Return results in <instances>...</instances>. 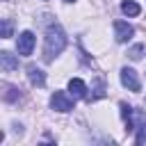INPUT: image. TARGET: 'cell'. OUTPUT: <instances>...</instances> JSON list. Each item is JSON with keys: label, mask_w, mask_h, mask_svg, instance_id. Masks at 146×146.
<instances>
[{"label": "cell", "mask_w": 146, "mask_h": 146, "mask_svg": "<svg viewBox=\"0 0 146 146\" xmlns=\"http://www.w3.org/2000/svg\"><path fill=\"white\" fill-rule=\"evenodd\" d=\"M0 66H2V71H14V68H18V57L5 50V52H0Z\"/></svg>", "instance_id": "ba28073f"}, {"label": "cell", "mask_w": 146, "mask_h": 146, "mask_svg": "<svg viewBox=\"0 0 146 146\" xmlns=\"http://www.w3.org/2000/svg\"><path fill=\"white\" fill-rule=\"evenodd\" d=\"M73 103H75V98L71 94H66V91H55L50 96V107L57 110V112H71Z\"/></svg>", "instance_id": "3957f363"}, {"label": "cell", "mask_w": 146, "mask_h": 146, "mask_svg": "<svg viewBox=\"0 0 146 146\" xmlns=\"http://www.w3.org/2000/svg\"><path fill=\"white\" fill-rule=\"evenodd\" d=\"M141 52H144V46H141V43H137V46H132V48L128 50L130 59H141Z\"/></svg>", "instance_id": "4fadbf2b"}, {"label": "cell", "mask_w": 146, "mask_h": 146, "mask_svg": "<svg viewBox=\"0 0 146 146\" xmlns=\"http://www.w3.org/2000/svg\"><path fill=\"white\" fill-rule=\"evenodd\" d=\"M16 48H18V55H32V50H34V34L32 32H23L21 36H18V43H16Z\"/></svg>", "instance_id": "5b68a950"}, {"label": "cell", "mask_w": 146, "mask_h": 146, "mask_svg": "<svg viewBox=\"0 0 146 146\" xmlns=\"http://www.w3.org/2000/svg\"><path fill=\"white\" fill-rule=\"evenodd\" d=\"M68 94L73 98H87V84L80 78H71L68 80Z\"/></svg>", "instance_id": "52a82bcc"}, {"label": "cell", "mask_w": 146, "mask_h": 146, "mask_svg": "<svg viewBox=\"0 0 146 146\" xmlns=\"http://www.w3.org/2000/svg\"><path fill=\"white\" fill-rule=\"evenodd\" d=\"M121 11H123L125 16H139V14H141V7H139L135 0H123V2H121Z\"/></svg>", "instance_id": "30bf717a"}, {"label": "cell", "mask_w": 146, "mask_h": 146, "mask_svg": "<svg viewBox=\"0 0 146 146\" xmlns=\"http://www.w3.org/2000/svg\"><path fill=\"white\" fill-rule=\"evenodd\" d=\"M121 84L128 87L130 91H139L141 89V82H139V78H137V73L132 68H123L121 71Z\"/></svg>", "instance_id": "8992f818"}, {"label": "cell", "mask_w": 146, "mask_h": 146, "mask_svg": "<svg viewBox=\"0 0 146 146\" xmlns=\"http://www.w3.org/2000/svg\"><path fill=\"white\" fill-rule=\"evenodd\" d=\"M66 48V32L62 30V25L52 23L46 30V43H43V59L52 62L62 50Z\"/></svg>", "instance_id": "6da1fadb"}, {"label": "cell", "mask_w": 146, "mask_h": 146, "mask_svg": "<svg viewBox=\"0 0 146 146\" xmlns=\"http://www.w3.org/2000/svg\"><path fill=\"white\" fill-rule=\"evenodd\" d=\"M64 2H75V0H64Z\"/></svg>", "instance_id": "5bb4252c"}, {"label": "cell", "mask_w": 146, "mask_h": 146, "mask_svg": "<svg viewBox=\"0 0 146 146\" xmlns=\"http://www.w3.org/2000/svg\"><path fill=\"white\" fill-rule=\"evenodd\" d=\"M121 116L125 121V130H137L135 141L137 144H146V114L141 110H135V107L121 103Z\"/></svg>", "instance_id": "7a4b0ae2"}, {"label": "cell", "mask_w": 146, "mask_h": 146, "mask_svg": "<svg viewBox=\"0 0 146 146\" xmlns=\"http://www.w3.org/2000/svg\"><path fill=\"white\" fill-rule=\"evenodd\" d=\"M27 78H30V82H32L34 87H43V84H46V73H43L41 68H36V66H30V68H27Z\"/></svg>", "instance_id": "9c48e42d"}, {"label": "cell", "mask_w": 146, "mask_h": 146, "mask_svg": "<svg viewBox=\"0 0 146 146\" xmlns=\"http://www.w3.org/2000/svg\"><path fill=\"white\" fill-rule=\"evenodd\" d=\"M132 34H135V27H132L130 23H125V21H116V23H114V36H116L119 43L130 41Z\"/></svg>", "instance_id": "277c9868"}, {"label": "cell", "mask_w": 146, "mask_h": 146, "mask_svg": "<svg viewBox=\"0 0 146 146\" xmlns=\"http://www.w3.org/2000/svg\"><path fill=\"white\" fill-rule=\"evenodd\" d=\"M5 100L7 103H16V100H21V89L18 87H11V84H5Z\"/></svg>", "instance_id": "8fae6325"}, {"label": "cell", "mask_w": 146, "mask_h": 146, "mask_svg": "<svg viewBox=\"0 0 146 146\" xmlns=\"http://www.w3.org/2000/svg\"><path fill=\"white\" fill-rule=\"evenodd\" d=\"M11 30H14L11 18H2V39H9L11 36Z\"/></svg>", "instance_id": "7c38bea8"}]
</instances>
